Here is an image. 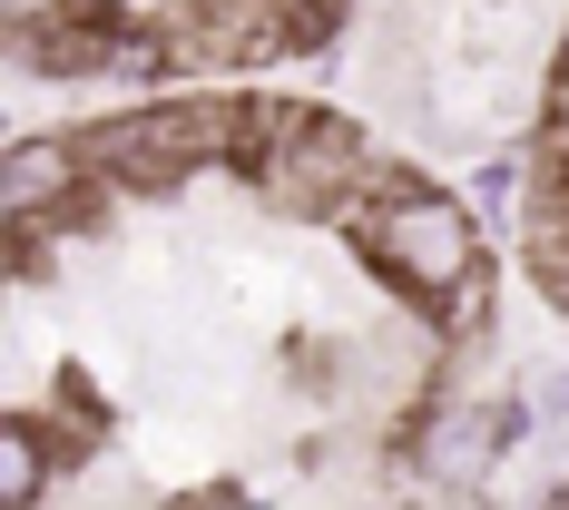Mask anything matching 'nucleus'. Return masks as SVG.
<instances>
[{
    "mask_svg": "<svg viewBox=\"0 0 569 510\" xmlns=\"http://www.w3.org/2000/svg\"><path fill=\"white\" fill-rule=\"evenodd\" d=\"M79 187V148L69 138H20L10 158H0V207H10V227H30L40 207H59Z\"/></svg>",
    "mask_w": 569,
    "mask_h": 510,
    "instance_id": "nucleus-4",
    "label": "nucleus"
},
{
    "mask_svg": "<svg viewBox=\"0 0 569 510\" xmlns=\"http://www.w3.org/2000/svg\"><path fill=\"white\" fill-rule=\"evenodd\" d=\"M10 50L40 59V69H59V79H89V69H109L118 30L89 20V10H59V20H40V30H10Z\"/></svg>",
    "mask_w": 569,
    "mask_h": 510,
    "instance_id": "nucleus-5",
    "label": "nucleus"
},
{
    "mask_svg": "<svg viewBox=\"0 0 569 510\" xmlns=\"http://www.w3.org/2000/svg\"><path fill=\"white\" fill-rule=\"evenodd\" d=\"M59 10H69V0H0V20H10V30H40V20H59Z\"/></svg>",
    "mask_w": 569,
    "mask_h": 510,
    "instance_id": "nucleus-9",
    "label": "nucleus"
},
{
    "mask_svg": "<svg viewBox=\"0 0 569 510\" xmlns=\"http://www.w3.org/2000/svg\"><path fill=\"white\" fill-rule=\"evenodd\" d=\"M560 79H569V30H560Z\"/></svg>",
    "mask_w": 569,
    "mask_h": 510,
    "instance_id": "nucleus-10",
    "label": "nucleus"
},
{
    "mask_svg": "<svg viewBox=\"0 0 569 510\" xmlns=\"http://www.w3.org/2000/svg\"><path fill=\"white\" fill-rule=\"evenodd\" d=\"M501 442H511V412H471V402H452V412H432V432H422V481L432 491H481L491 481V461H501Z\"/></svg>",
    "mask_w": 569,
    "mask_h": 510,
    "instance_id": "nucleus-3",
    "label": "nucleus"
},
{
    "mask_svg": "<svg viewBox=\"0 0 569 510\" xmlns=\"http://www.w3.org/2000/svg\"><path fill=\"white\" fill-rule=\"evenodd\" d=\"M383 177H373V148L325 109H295L284 118V138L266 148V197H276L284 217H343V207H363Z\"/></svg>",
    "mask_w": 569,
    "mask_h": 510,
    "instance_id": "nucleus-2",
    "label": "nucleus"
},
{
    "mask_svg": "<svg viewBox=\"0 0 569 510\" xmlns=\"http://www.w3.org/2000/svg\"><path fill=\"white\" fill-rule=\"evenodd\" d=\"M560 510H569V501H560Z\"/></svg>",
    "mask_w": 569,
    "mask_h": 510,
    "instance_id": "nucleus-11",
    "label": "nucleus"
},
{
    "mask_svg": "<svg viewBox=\"0 0 569 510\" xmlns=\"http://www.w3.org/2000/svg\"><path fill=\"white\" fill-rule=\"evenodd\" d=\"M353 217H363V246H373V266H383L402 294H432V304H452L461 284L481 276V236H471V207L432 197V187L363 197Z\"/></svg>",
    "mask_w": 569,
    "mask_h": 510,
    "instance_id": "nucleus-1",
    "label": "nucleus"
},
{
    "mask_svg": "<svg viewBox=\"0 0 569 510\" xmlns=\"http://www.w3.org/2000/svg\"><path fill=\"white\" fill-rule=\"evenodd\" d=\"M530 276L550 284V304L569 314V246H530Z\"/></svg>",
    "mask_w": 569,
    "mask_h": 510,
    "instance_id": "nucleus-8",
    "label": "nucleus"
},
{
    "mask_svg": "<svg viewBox=\"0 0 569 510\" xmlns=\"http://www.w3.org/2000/svg\"><path fill=\"white\" fill-rule=\"evenodd\" d=\"M109 69H118V79H158V69H168V40H138V30H118Z\"/></svg>",
    "mask_w": 569,
    "mask_h": 510,
    "instance_id": "nucleus-7",
    "label": "nucleus"
},
{
    "mask_svg": "<svg viewBox=\"0 0 569 510\" xmlns=\"http://www.w3.org/2000/svg\"><path fill=\"white\" fill-rule=\"evenodd\" d=\"M0 501H10V510H30V501H40V432H30L20 412L0 422Z\"/></svg>",
    "mask_w": 569,
    "mask_h": 510,
    "instance_id": "nucleus-6",
    "label": "nucleus"
}]
</instances>
